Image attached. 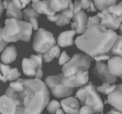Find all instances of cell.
<instances>
[{
  "mask_svg": "<svg viewBox=\"0 0 122 114\" xmlns=\"http://www.w3.org/2000/svg\"><path fill=\"white\" fill-rule=\"evenodd\" d=\"M76 98L79 99L82 106L90 108L94 114H103L104 103L92 82L79 90Z\"/></svg>",
  "mask_w": 122,
  "mask_h": 114,
  "instance_id": "cell-4",
  "label": "cell"
},
{
  "mask_svg": "<svg viewBox=\"0 0 122 114\" xmlns=\"http://www.w3.org/2000/svg\"><path fill=\"white\" fill-rule=\"evenodd\" d=\"M108 67L112 75L122 79V57L119 56L111 57L108 61Z\"/></svg>",
  "mask_w": 122,
  "mask_h": 114,
  "instance_id": "cell-17",
  "label": "cell"
},
{
  "mask_svg": "<svg viewBox=\"0 0 122 114\" xmlns=\"http://www.w3.org/2000/svg\"><path fill=\"white\" fill-rule=\"evenodd\" d=\"M69 60H70V57L68 56L67 53L65 51H64L61 53V56H60L58 63H59L60 65H64L65 63L69 62Z\"/></svg>",
  "mask_w": 122,
  "mask_h": 114,
  "instance_id": "cell-33",
  "label": "cell"
},
{
  "mask_svg": "<svg viewBox=\"0 0 122 114\" xmlns=\"http://www.w3.org/2000/svg\"><path fill=\"white\" fill-rule=\"evenodd\" d=\"M62 108L66 114H79V102L73 97H69L61 101Z\"/></svg>",
  "mask_w": 122,
  "mask_h": 114,
  "instance_id": "cell-14",
  "label": "cell"
},
{
  "mask_svg": "<svg viewBox=\"0 0 122 114\" xmlns=\"http://www.w3.org/2000/svg\"><path fill=\"white\" fill-rule=\"evenodd\" d=\"M82 9L87 10L89 7L91 0H79Z\"/></svg>",
  "mask_w": 122,
  "mask_h": 114,
  "instance_id": "cell-37",
  "label": "cell"
},
{
  "mask_svg": "<svg viewBox=\"0 0 122 114\" xmlns=\"http://www.w3.org/2000/svg\"><path fill=\"white\" fill-rule=\"evenodd\" d=\"M105 103H109L122 113V90L116 86L115 90L108 95Z\"/></svg>",
  "mask_w": 122,
  "mask_h": 114,
  "instance_id": "cell-15",
  "label": "cell"
},
{
  "mask_svg": "<svg viewBox=\"0 0 122 114\" xmlns=\"http://www.w3.org/2000/svg\"><path fill=\"white\" fill-rule=\"evenodd\" d=\"M4 8L7 10L6 16L10 19H15L21 20L23 18V12L21 10L17 8L11 1H7L4 0L2 2Z\"/></svg>",
  "mask_w": 122,
  "mask_h": 114,
  "instance_id": "cell-19",
  "label": "cell"
},
{
  "mask_svg": "<svg viewBox=\"0 0 122 114\" xmlns=\"http://www.w3.org/2000/svg\"><path fill=\"white\" fill-rule=\"evenodd\" d=\"M15 105L11 99L6 94L0 96V113L15 114Z\"/></svg>",
  "mask_w": 122,
  "mask_h": 114,
  "instance_id": "cell-16",
  "label": "cell"
},
{
  "mask_svg": "<svg viewBox=\"0 0 122 114\" xmlns=\"http://www.w3.org/2000/svg\"><path fill=\"white\" fill-rule=\"evenodd\" d=\"M74 14L72 11L69 8L64 10L61 13L58 20L56 22V24L58 26H63L70 23V20L73 17Z\"/></svg>",
  "mask_w": 122,
  "mask_h": 114,
  "instance_id": "cell-22",
  "label": "cell"
},
{
  "mask_svg": "<svg viewBox=\"0 0 122 114\" xmlns=\"http://www.w3.org/2000/svg\"><path fill=\"white\" fill-rule=\"evenodd\" d=\"M5 94L15 105V114H41L50 100L46 86L39 79H17L10 84Z\"/></svg>",
  "mask_w": 122,
  "mask_h": 114,
  "instance_id": "cell-1",
  "label": "cell"
},
{
  "mask_svg": "<svg viewBox=\"0 0 122 114\" xmlns=\"http://www.w3.org/2000/svg\"><path fill=\"white\" fill-rule=\"evenodd\" d=\"M109 82H104L102 85L97 87V91L101 92L106 95H108L110 93L114 91L116 88V85H110Z\"/></svg>",
  "mask_w": 122,
  "mask_h": 114,
  "instance_id": "cell-27",
  "label": "cell"
},
{
  "mask_svg": "<svg viewBox=\"0 0 122 114\" xmlns=\"http://www.w3.org/2000/svg\"><path fill=\"white\" fill-rule=\"evenodd\" d=\"M31 1H32V2H38V1H40V0H31Z\"/></svg>",
  "mask_w": 122,
  "mask_h": 114,
  "instance_id": "cell-46",
  "label": "cell"
},
{
  "mask_svg": "<svg viewBox=\"0 0 122 114\" xmlns=\"http://www.w3.org/2000/svg\"><path fill=\"white\" fill-rule=\"evenodd\" d=\"M17 56V53L16 48L14 45H11L5 49L1 54V59L5 64H9L16 59Z\"/></svg>",
  "mask_w": 122,
  "mask_h": 114,
  "instance_id": "cell-21",
  "label": "cell"
},
{
  "mask_svg": "<svg viewBox=\"0 0 122 114\" xmlns=\"http://www.w3.org/2000/svg\"><path fill=\"white\" fill-rule=\"evenodd\" d=\"M60 56V49L58 45H54L49 49L46 52L44 53L42 56L43 60L46 63L51 62L54 58H58Z\"/></svg>",
  "mask_w": 122,
  "mask_h": 114,
  "instance_id": "cell-23",
  "label": "cell"
},
{
  "mask_svg": "<svg viewBox=\"0 0 122 114\" xmlns=\"http://www.w3.org/2000/svg\"><path fill=\"white\" fill-rule=\"evenodd\" d=\"M82 10L80 2L79 0H76L73 4V13L74 14H76Z\"/></svg>",
  "mask_w": 122,
  "mask_h": 114,
  "instance_id": "cell-34",
  "label": "cell"
},
{
  "mask_svg": "<svg viewBox=\"0 0 122 114\" xmlns=\"http://www.w3.org/2000/svg\"><path fill=\"white\" fill-rule=\"evenodd\" d=\"M119 1H120V0H119Z\"/></svg>",
  "mask_w": 122,
  "mask_h": 114,
  "instance_id": "cell-48",
  "label": "cell"
},
{
  "mask_svg": "<svg viewBox=\"0 0 122 114\" xmlns=\"http://www.w3.org/2000/svg\"><path fill=\"white\" fill-rule=\"evenodd\" d=\"M117 37L113 30L100 25H94L87 27L84 33L76 38L75 44L79 50L94 59L109 53Z\"/></svg>",
  "mask_w": 122,
  "mask_h": 114,
  "instance_id": "cell-2",
  "label": "cell"
},
{
  "mask_svg": "<svg viewBox=\"0 0 122 114\" xmlns=\"http://www.w3.org/2000/svg\"><path fill=\"white\" fill-rule=\"evenodd\" d=\"M63 74L49 76L45 80V85L50 88L53 95L57 98H67L73 93L74 88L66 87L63 84Z\"/></svg>",
  "mask_w": 122,
  "mask_h": 114,
  "instance_id": "cell-6",
  "label": "cell"
},
{
  "mask_svg": "<svg viewBox=\"0 0 122 114\" xmlns=\"http://www.w3.org/2000/svg\"><path fill=\"white\" fill-rule=\"evenodd\" d=\"M23 14H24V19H25V21L28 22L31 18H36L37 19L39 17V14L36 12V11L32 7V5L29 6L27 7V8L23 10Z\"/></svg>",
  "mask_w": 122,
  "mask_h": 114,
  "instance_id": "cell-28",
  "label": "cell"
},
{
  "mask_svg": "<svg viewBox=\"0 0 122 114\" xmlns=\"http://www.w3.org/2000/svg\"><path fill=\"white\" fill-rule=\"evenodd\" d=\"M11 1L17 8L21 10L25 8L27 4H29L30 0H11Z\"/></svg>",
  "mask_w": 122,
  "mask_h": 114,
  "instance_id": "cell-31",
  "label": "cell"
},
{
  "mask_svg": "<svg viewBox=\"0 0 122 114\" xmlns=\"http://www.w3.org/2000/svg\"><path fill=\"white\" fill-rule=\"evenodd\" d=\"M100 25V20L97 16H95L89 17L88 19V22H87V27L89 26H94V25Z\"/></svg>",
  "mask_w": 122,
  "mask_h": 114,
  "instance_id": "cell-32",
  "label": "cell"
},
{
  "mask_svg": "<svg viewBox=\"0 0 122 114\" xmlns=\"http://www.w3.org/2000/svg\"><path fill=\"white\" fill-rule=\"evenodd\" d=\"M32 7L39 14H44L47 16H53L55 15L56 13L51 8L49 0H43L33 2Z\"/></svg>",
  "mask_w": 122,
  "mask_h": 114,
  "instance_id": "cell-18",
  "label": "cell"
},
{
  "mask_svg": "<svg viewBox=\"0 0 122 114\" xmlns=\"http://www.w3.org/2000/svg\"><path fill=\"white\" fill-rule=\"evenodd\" d=\"M93 72L103 82L114 84L117 81V77L111 74L108 65L101 62H96Z\"/></svg>",
  "mask_w": 122,
  "mask_h": 114,
  "instance_id": "cell-11",
  "label": "cell"
},
{
  "mask_svg": "<svg viewBox=\"0 0 122 114\" xmlns=\"http://www.w3.org/2000/svg\"><path fill=\"white\" fill-rule=\"evenodd\" d=\"M107 9L111 13L118 16H122V1L118 4H114L107 8Z\"/></svg>",
  "mask_w": 122,
  "mask_h": 114,
  "instance_id": "cell-30",
  "label": "cell"
},
{
  "mask_svg": "<svg viewBox=\"0 0 122 114\" xmlns=\"http://www.w3.org/2000/svg\"><path fill=\"white\" fill-rule=\"evenodd\" d=\"M110 57L119 56L122 57V36L117 35V39L112 47L110 51L108 53Z\"/></svg>",
  "mask_w": 122,
  "mask_h": 114,
  "instance_id": "cell-25",
  "label": "cell"
},
{
  "mask_svg": "<svg viewBox=\"0 0 122 114\" xmlns=\"http://www.w3.org/2000/svg\"><path fill=\"white\" fill-rule=\"evenodd\" d=\"M100 20V25L113 31L119 28L122 22V16H118L110 12L107 8L97 14Z\"/></svg>",
  "mask_w": 122,
  "mask_h": 114,
  "instance_id": "cell-9",
  "label": "cell"
},
{
  "mask_svg": "<svg viewBox=\"0 0 122 114\" xmlns=\"http://www.w3.org/2000/svg\"><path fill=\"white\" fill-rule=\"evenodd\" d=\"M61 105L57 100H52L48 103L47 111L51 114H55L56 111L60 108Z\"/></svg>",
  "mask_w": 122,
  "mask_h": 114,
  "instance_id": "cell-29",
  "label": "cell"
},
{
  "mask_svg": "<svg viewBox=\"0 0 122 114\" xmlns=\"http://www.w3.org/2000/svg\"><path fill=\"white\" fill-rule=\"evenodd\" d=\"M60 16V13L58 14H55L53 16H47V19H48L50 21L54 22H56L58 20V18Z\"/></svg>",
  "mask_w": 122,
  "mask_h": 114,
  "instance_id": "cell-40",
  "label": "cell"
},
{
  "mask_svg": "<svg viewBox=\"0 0 122 114\" xmlns=\"http://www.w3.org/2000/svg\"><path fill=\"white\" fill-rule=\"evenodd\" d=\"M76 32L74 30L67 31L61 32L57 38V43L61 47H67L74 44L73 37Z\"/></svg>",
  "mask_w": 122,
  "mask_h": 114,
  "instance_id": "cell-20",
  "label": "cell"
},
{
  "mask_svg": "<svg viewBox=\"0 0 122 114\" xmlns=\"http://www.w3.org/2000/svg\"><path fill=\"white\" fill-rule=\"evenodd\" d=\"M111 58L110 56L108 54H103V55H100V56H97V57H94V59L97 61V62H101L103 60H109Z\"/></svg>",
  "mask_w": 122,
  "mask_h": 114,
  "instance_id": "cell-38",
  "label": "cell"
},
{
  "mask_svg": "<svg viewBox=\"0 0 122 114\" xmlns=\"http://www.w3.org/2000/svg\"><path fill=\"white\" fill-rule=\"evenodd\" d=\"M21 65L25 75L39 80L42 78L43 72L42 70V57L41 54L32 55L29 59L24 58Z\"/></svg>",
  "mask_w": 122,
  "mask_h": 114,
  "instance_id": "cell-8",
  "label": "cell"
},
{
  "mask_svg": "<svg viewBox=\"0 0 122 114\" xmlns=\"http://www.w3.org/2000/svg\"><path fill=\"white\" fill-rule=\"evenodd\" d=\"M2 28L0 27V53L3 51L4 49L7 46L8 43L5 41L2 37Z\"/></svg>",
  "mask_w": 122,
  "mask_h": 114,
  "instance_id": "cell-35",
  "label": "cell"
},
{
  "mask_svg": "<svg viewBox=\"0 0 122 114\" xmlns=\"http://www.w3.org/2000/svg\"><path fill=\"white\" fill-rule=\"evenodd\" d=\"M49 1L51 8L56 12L67 9L71 2V0H49Z\"/></svg>",
  "mask_w": 122,
  "mask_h": 114,
  "instance_id": "cell-24",
  "label": "cell"
},
{
  "mask_svg": "<svg viewBox=\"0 0 122 114\" xmlns=\"http://www.w3.org/2000/svg\"><path fill=\"white\" fill-rule=\"evenodd\" d=\"M96 7H95V5H94V4L93 3L92 1H91V5L90 6H89V8L87 9V11H88V12L89 11H96L97 9H96Z\"/></svg>",
  "mask_w": 122,
  "mask_h": 114,
  "instance_id": "cell-41",
  "label": "cell"
},
{
  "mask_svg": "<svg viewBox=\"0 0 122 114\" xmlns=\"http://www.w3.org/2000/svg\"><path fill=\"white\" fill-rule=\"evenodd\" d=\"M4 6L3 4H2V2L1 1V0H0V17L2 15V13L4 11Z\"/></svg>",
  "mask_w": 122,
  "mask_h": 114,
  "instance_id": "cell-43",
  "label": "cell"
},
{
  "mask_svg": "<svg viewBox=\"0 0 122 114\" xmlns=\"http://www.w3.org/2000/svg\"><path fill=\"white\" fill-rule=\"evenodd\" d=\"M21 75L17 68H11L10 66L0 63V81L6 82L7 81L17 80Z\"/></svg>",
  "mask_w": 122,
  "mask_h": 114,
  "instance_id": "cell-13",
  "label": "cell"
},
{
  "mask_svg": "<svg viewBox=\"0 0 122 114\" xmlns=\"http://www.w3.org/2000/svg\"><path fill=\"white\" fill-rule=\"evenodd\" d=\"M88 81L89 72L88 71H82L71 76L64 77L63 84L66 87L74 88L85 86L88 83Z\"/></svg>",
  "mask_w": 122,
  "mask_h": 114,
  "instance_id": "cell-10",
  "label": "cell"
},
{
  "mask_svg": "<svg viewBox=\"0 0 122 114\" xmlns=\"http://www.w3.org/2000/svg\"><path fill=\"white\" fill-rule=\"evenodd\" d=\"M27 22L30 23L32 25V27L34 29V30H38V22L37 19L36 18H31L28 20Z\"/></svg>",
  "mask_w": 122,
  "mask_h": 114,
  "instance_id": "cell-39",
  "label": "cell"
},
{
  "mask_svg": "<svg viewBox=\"0 0 122 114\" xmlns=\"http://www.w3.org/2000/svg\"><path fill=\"white\" fill-rule=\"evenodd\" d=\"M5 25L2 30V37L5 41H30L33 28L30 23L15 19H7L5 21Z\"/></svg>",
  "mask_w": 122,
  "mask_h": 114,
  "instance_id": "cell-3",
  "label": "cell"
},
{
  "mask_svg": "<svg viewBox=\"0 0 122 114\" xmlns=\"http://www.w3.org/2000/svg\"><path fill=\"white\" fill-rule=\"evenodd\" d=\"M5 1H11V0H5Z\"/></svg>",
  "mask_w": 122,
  "mask_h": 114,
  "instance_id": "cell-47",
  "label": "cell"
},
{
  "mask_svg": "<svg viewBox=\"0 0 122 114\" xmlns=\"http://www.w3.org/2000/svg\"><path fill=\"white\" fill-rule=\"evenodd\" d=\"M79 114H94L91 109L87 106H83V107L79 109Z\"/></svg>",
  "mask_w": 122,
  "mask_h": 114,
  "instance_id": "cell-36",
  "label": "cell"
},
{
  "mask_svg": "<svg viewBox=\"0 0 122 114\" xmlns=\"http://www.w3.org/2000/svg\"><path fill=\"white\" fill-rule=\"evenodd\" d=\"M73 22L71 23V27L78 34H83L87 28L88 16L85 12L81 10L77 14H74Z\"/></svg>",
  "mask_w": 122,
  "mask_h": 114,
  "instance_id": "cell-12",
  "label": "cell"
},
{
  "mask_svg": "<svg viewBox=\"0 0 122 114\" xmlns=\"http://www.w3.org/2000/svg\"><path fill=\"white\" fill-rule=\"evenodd\" d=\"M107 114H122V113L118 111V110L116 109H112L110 111L108 112Z\"/></svg>",
  "mask_w": 122,
  "mask_h": 114,
  "instance_id": "cell-42",
  "label": "cell"
},
{
  "mask_svg": "<svg viewBox=\"0 0 122 114\" xmlns=\"http://www.w3.org/2000/svg\"><path fill=\"white\" fill-rule=\"evenodd\" d=\"M56 114H64V112L62 111L60 109H58L57 111H56Z\"/></svg>",
  "mask_w": 122,
  "mask_h": 114,
  "instance_id": "cell-44",
  "label": "cell"
},
{
  "mask_svg": "<svg viewBox=\"0 0 122 114\" xmlns=\"http://www.w3.org/2000/svg\"><path fill=\"white\" fill-rule=\"evenodd\" d=\"M94 2L96 8L101 11L110 6L116 4L117 0H94Z\"/></svg>",
  "mask_w": 122,
  "mask_h": 114,
  "instance_id": "cell-26",
  "label": "cell"
},
{
  "mask_svg": "<svg viewBox=\"0 0 122 114\" xmlns=\"http://www.w3.org/2000/svg\"><path fill=\"white\" fill-rule=\"evenodd\" d=\"M56 41L53 34L44 28H39L35 33L33 43L35 51L45 53L56 44Z\"/></svg>",
  "mask_w": 122,
  "mask_h": 114,
  "instance_id": "cell-7",
  "label": "cell"
},
{
  "mask_svg": "<svg viewBox=\"0 0 122 114\" xmlns=\"http://www.w3.org/2000/svg\"><path fill=\"white\" fill-rule=\"evenodd\" d=\"M91 59L87 55L75 54L62 68L64 77L71 76L82 71H88L91 66Z\"/></svg>",
  "mask_w": 122,
  "mask_h": 114,
  "instance_id": "cell-5",
  "label": "cell"
},
{
  "mask_svg": "<svg viewBox=\"0 0 122 114\" xmlns=\"http://www.w3.org/2000/svg\"><path fill=\"white\" fill-rule=\"evenodd\" d=\"M119 29H120V33H121L122 36V25L121 24V25L120 26V27H119Z\"/></svg>",
  "mask_w": 122,
  "mask_h": 114,
  "instance_id": "cell-45",
  "label": "cell"
}]
</instances>
